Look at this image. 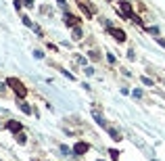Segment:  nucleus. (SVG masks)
<instances>
[{
  "mask_svg": "<svg viewBox=\"0 0 165 161\" xmlns=\"http://www.w3.org/2000/svg\"><path fill=\"white\" fill-rule=\"evenodd\" d=\"M119 13L124 15L125 19H130L132 23H140V19H138V17H134V13H132V4H130V2H125V0H121V2H119Z\"/></svg>",
  "mask_w": 165,
  "mask_h": 161,
  "instance_id": "obj_1",
  "label": "nucleus"
},
{
  "mask_svg": "<svg viewBox=\"0 0 165 161\" xmlns=\"http://www.w3.org/2000/svg\"><path fill=\"white\" fill-rule=\"evenodd\" d=\"M7 86H11V88H13V90L17 92V96H19V98H23L25 94H27V88L21 84L17 77H8V80H7Z\"/></svg>",
  "mask_w": 165,
  "mask_h": 161,
  "instance_id": "obj_2",
  "label": "nucleus"
},
{
  "mask_svg": "<svg viewBox=\"0 0 165 161\" xmlns=\"http://www.w3.org/2000/svg\"><path fill=\"white\" fill-rule=\"evenodd\" d=\"M107 32H109L113 38H115L117 42H125V32L124 29H117V27H111L109 23H107Z\"/></svg>",
  "mask_w": 165,
  "mask_h": 161,
  "instance_id": "obj_3",
  "label": "nucleus"
},
{
  "mask_svg": "<svg viewBox=\"0 0 165 161\" xmlns=\"http://www.w3.org/2000/svg\"><path fill=\"white\" fill-rule=\"evenodd\" d=\"M90 151V144L88 142H77L75 147H73V155H84Z\"/></svg>",
  "mask_w": 165,
  "mask_h": 161,
  "instance_id": "obj_4",
  "label": "nucleus"
},
{
  "mask_svg": "<svg viewBox=\"0 0 165 161\" xmlns=\"http://www.w3.org/2000/svg\"><path fill=\"white\" fill-rule=\"evenodd\" d=\"M65 25H67V27H77V25H80V19L73 17V15H65Z\"/></svg>",
  "mask_w": 165,
  "mask_h": 161,
  "instance_id": "obj_5",
  "label": "nucleus"
},
{
  "mask_svg": "<svg viewBox=\"0 0 165 161\" xmlns=\"http://www.w3.org/2000/svg\"><path fill=\"white\" fill-rule=\"evenodd\" d=\"M7 128H8V130H11L13 134H17V132H21V130H23V126H21L19 121H15V119H11V121H8Z\"/></svg>",
  "mask_w": 165,
  "mask_h": 161,
  "instance_id": "obj_6",
  "label": "nucleus"
},
{
  "mask_svg": "<svg viewBox=\"0 0 165 161\" xmlns=\"http://www.w3.org/2000/svg\"><path fill=\"white\" fill-rule=\"evenodd\" d=\"M104 130H107V132H109V136H111V138H113V140H121V134H119V132H117V130H113V128H111V126H107V124H104Z\"/></svg>",
  "mask_w": 165,
  "mask_h": 161,
  "instance_id": "obj_7",
  "label": "nucleus"
},
{
  "mask_svg": "<svg viewBox=\"0 0 165 161\" xmlns=\"http://www.w3.org/2000/svg\"><path fill=\"white\" fill-rule=\"evenodd\" d=\"M73 40H82V29H80V25L73 27Z\"/></svg>",
  "mask_w": 165,
  "mask_h": 161,
  "instance_id": "obj_8",
  "label": "nucleus"
},
{
  "mask_svg": "<svg viewBox=\"0 0 165 161\" xmlns=\"http://www.w3.org/2000/svg\"><path fill=\"white\" fill-rule=\"evenodd\" d=\"M15 140H17V142H19V144H25V134L17 132V134H15Z\"/></svg>",
  "mask_w": 165,
  "mask_h": 161,
  "instance_id": "obj_9",
  "label": "nucleus"
},
{
  "mask_svg": "<svg viewBox=\"0 0 165 161\" xmlns=\"http://www.w3.org/2000/svg\"><path fill=\"white\" fill-rule=\"evenodd\" d=\"M19 107H21V111H23V113H27V115L32 113V109L27 107V103H23V100H21V103H19Z\"/></svg>",
  "mask_w": 165,
  "mask_h": 161,
  "instance_id": "obj_10",
  "label": "nucleus"
},
{
  "mask_svg": "<svg viewBox=\"0 0 165 161\" xmlns=\"http://www.w3.org/2000/svg\"><path fill=\"white\" fill-rule=\"evenodd\" d=\"M109 155H111V159H113V161H117V159H119V151H115V149H111V151H109Z\"/></svg>",
  "mask_w": 165,
  "mask_h": 161,
  "instance_id": "obj_11",
  "label": "nucleus"
},
{
  "mask_svg": "<svg viewBox=\"0 0 165 161\" xmlns=\"http://www.w3.org/2000/svg\"><path fill=\"white\" fill-rule=\"evenodd\" d=\"M61 151H63V153H65V155H71V153H73V149L65 147V144H63V147H61Z\"/></svg>",
  "mask_w": 165,
  "mask_h": 161,
  "instance_id": "obj_12",
  "label": "nucleus"
},
{
  "mask_svg": "<svg viewBox=\"0 0 165 161\" xmlns=\"http://www.w3.org/2000/svg\"><path fill=\"white\" fill-rule=\"evenodd\" d=\"M142 84L144 86H153V80L151 77H142Z\"/></svg>",
  "mask_w": 165,
  "mask_h": 161,
  "instance_id": "obj_13",
  "label": "nucleus"
},
{
  "mask_svg": "<svg viewBox=\"0 0 165 161\" xmlns=\"http://www.w3.org/2000/svg\"><path fill=\"white\" fill-rule=\"evenodd\" d=\"M23 23H25L27 27H34V25H32V19H29V17H23Z\"/></svg>",
  "mask_w": 165,
  "mask_h": 161,
  "instance_id": "obj_14",
  "label": "nucleus"
},
{
  "mask_svg": "<svg viewBox=\"0 0 165 161\" xmlns=\"http://www.w3.org/2000/svg\"><path fill=\"white\" fill-rule=\"evenodd\" d=\"M90 59H92V61H98V52H94V50H92V52H90Z\"/></svg>",
  "mask_w": 165,
  "mask_h": 161,
  "instance_id": "obj_15",
  "label": "nucleus"
},
{
  "mask_svg": "<svg viewBox=\"0 0 165 161\" xmlns=\"http://www.w3.org/2000/svg\"><path fill=\"white\" fill-rule=\"evenodd\" d=\"M132 94H134V98H142V90H134Z\"/></svg>",
  "mask_w": 165,
  "mask_h": 161,
  "instance_id": "obj_16",
  "label": "nucleus"
},
{
  "mask_svg": "<svg viewBox=\"0 0 165 161\" xmlns=\"http://www.w3.org/2000/svg\"><path fill=\"white\" fill-rule=\"evenodd\" d=\"M34 55H36V59H44V52H42V50H36Z\"/></svg>",
  "mask_w": 165,
  "mask_h": 161,
  "instance_id": "obj_17",
  "label": "nucleus"
},
{
  "mask_svg": "<svg viewBox=\"0 0 165 161\" xmlns=\"http://www.w3.org/2000/svg\"><path fill=\"white\" fill-rule=\"evenodd\" d=\"M23 4H25V7H36L34 0H23Z\"/></svg>",
  "mask_w": 165,
  "mask_h": 161,
  "instance_id": "obj_18",
  "label": "nucleus"
},
{
  "mask_svg": "<svg viewBox=\"0 0 165 161\" xmlns=\"http://www.w3.org/2000/svg\"><path fill=\"white\" fill-rule=\"evenodd\" d=\"M157 42H159V44H161V46L165 48V40H163V38H157Z\"/></svg>",
  "mask_w": 165,
  "mask_h": 161,
  "instance_id": "obj_19",
  "label": "nucleus"
},
{
  "mask_svg": "<svg viewBox=\"0 0 165 161\" xmlns=\"http://www.w3.org/2000/svg\"><path fill=\"white\" fill-rule=\"evenodd\" d=\"M56 2H59V4H61V7H65V0H56Z\"/></svg>",
  "mask_w": 165,
  "mask_h": 161,
  "instance_id": "obj_20",
  "label": "nucleus"
},
{
  "mask_svg": "<svg viewBox=\"0 0 165 161\" xmlns=\"http://www.w3.org/2000/svg\"><path fill=\"white\" fill-rule=\"evenodd\" d=\"M4 86H7V84H0V92H2V90H4Z\"/></svg>",
  "mask_w": 165,
  "mask_h": 161,
  "instance_id": "obj_21",
  "label": "nucleus"
},
{
  "mask_svg": "<svg viewBox=\"0 0 165 161\" xmlns=\"http://www.w3.org/2000/svg\"><path fill=\"white\" fill-rule=\"evenodd\" d=\"M98 161H103V159H98Z\"/></svg>",
  "mask_w": 165,
  "mask_h": 161,
  "instance_id": "obj_22",
  "label": "nucleus"
},
{
  "mask_svg": "<svg viewBox=\"0 0 165 161\" xmlns=\"http://www.w3.org/2000/svg\"><path fill=\"white\" fill-rule=\"evenodd\" d=\"M34 161H36V159H34Z\"/></svg>",
  "mask_w": 165,
  "mask_h": 161,
  "instance_id": "obj_23",
  "label": "nucleus"
}]
</instances>
